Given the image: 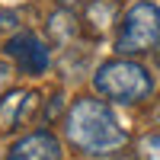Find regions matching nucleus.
<instances>
[{
    "instance_id": "nucleus-1",
    "label": "nucleus",
    "mask_w": 160,
    "mask_h": 160,
    "mask_svg": "<svg viewBox=\"0 0 160 160\" xmlns=\"http://www.w3.org/2000/svg\"><path fill=\"white\" fill-rule=\"evenodd\" d=\"M64 138L87 157H112L128 144V131L106 99L80 96L64 112Z\"/></svg>"
},
{
    "instance_id": "nucleus-2",
    "label": "nucleus",
    "mask_w": 160,
    "mask_h": 160,
    "mask_svg": "<svg viewBox=\"0 0 160 160\" xmlns=\"http://www.w3.org/2000/svg\"><path fill=\"white\" fill-rule=\"evenodd\" d=\"M93 87H96V93L102 99H109V102L138 106V102H144L154 93V80H151V74L144 71L138 61L115 58V61H106V64L96 68Z\"/></svg>"
},
{
    "instance_id": "nucleus-3",
    "label": "nucleus",
    "mask_w": 160,
    "mask_h": 160,
    "mask_svg": "<svg viewBox=\"0 0 160 160\" xmlns=\"http://www.w3.org/2000/svg\"><path fill=\"white\" fill-rule=\"evenodd\" d=\"M157 42H160V10L151 0H138L118 22L115 51L118 55H144V51L157 48Z\"/></svg>"
},
{
    "instance_id": "nucleus-4",
    "label": "nucleus",
    "mask_w": 160,
    "mask_h": 160,
    "mask_svg": "<svg viewBox=\"0 0 160 160\" xmlns=\"http://www.w3.org/2000/svg\"><path fill=\"white\" fill-rule=\"evenodd\" d=\"M42 96L35 90H10L0 96V135H10L22 125H29L38 115Z\"/></svg>"
},
{
    "instance_id": "nucleus-5",
    "label": "nucleus",
    "mask_w": 160,
    "mask_h": 160,
    "mask_svg": "<svg viewBox=\"0 0 160 160\" xmlns=\"http://www.w3.org/2000/svg\"><path fill=\"white\" fill-rule=\"evenodd\" d=\"M7 55L16 61V68H19L22 74H32V77L45 74V71H48V61H51L48 45H45L35 32H16V35L7 42Z\"/></svg>"
},
{
    "instance_id": "nucleus-6",
    "label": "nucleus",
    "mask_w": 160,
    "mask_h": 160,
    "mask_svg": "<svg viewBox=\"0 0 160 160\" xmlns=\"http://www.w3.org/2000/svg\"><path fill=\"white\" fill-rule=\"evenodd\" d=\"M10 160H61V141L51 131H29L13 141Z\"/></svg>"
},
{
    "instance_id": "nucleus-7",
    "label": "nucleus",
    "mask_w": 160,
    "mask_h": 160,
    "mask_svg": "<svg viewBox=\"0 0 160 160\" xmlns=\"http://www.w3.org/2000/svg\"><path fill=\"white\" fill-rule=\"evenodd\" d=\"M118 22V0H90L83 10V26L90 35H106Z\"/></svg>"
},
{
    "instance_id": "nucleus-8",
    "label": "nucleus",
    "mask_w": 160,
    "mask_h": 160,
    "mask_svg": "<svg viewBox=\"0 0 160 160\" xmlns=\"http://www.w3.org/2000/svg\"><path fill=\"white\" fill-rule=\"evenodd\" d=\"M48 32H51V38H55L58 45H64V42H71V38H77V32H80L77 16H74L68 7H58L55 13H51V19H48Z\"/></svg>"
},
{
    "instance_id": "nucleus-9",
    "label": "nucleus",
    "mask_w": 160,
    "mask_h": 160,
    "mask_svg": "<svg viewBox=\"0 0 160 160\" xmlns=\"http://www.w3.org/2000/svg\"><path fill=\"white\" fill-rule=\"evenodd\" d=\"M135 154L138 160H160V131H148L144 138H138Z\"/></svg>"
},
{
    "instance_id": "nucleus-10",
    "label": "nucleus",
    "mask_w": 160,
    "mask_h": 160,
    "mask_svg": "<svg viewBox=\"0 0 160 160\" xmlns=\"http://www.w3.org/2000/svg\"><path fill=\"white\" fill-rule=\"evenodd\" d=\"M13 26H16V13H13V10H3V13H0V32H10Z\"/></svg>"
},
{
    "instance_id": "nucleus-11",
    "label": "nucleus",
    "mask_w": 160,
    "mask_h": 160,
    "mask_svg": "<svg viewBox=\"0 0 160 160\" xmlns=\"http://www.w3.org/2000/svg\"><path fill=\"white\" fill-rule=\"evenodd\" d=\"M10 77H13V68H10V64H7L3 58H0V90H3V87L10 83Z\"/></svg>"
},
{
    "instance_id": "nucleus-12",
    "label": "nucleus",
    "mask_w": 160,
    "mask_h": 160,
    "mask_svg": "<svg viewBox=\"0 0 160 160\" xmlns=\"http://www.w3.org/2000/svg\"><path fill=\"white\" fill-rule=\"evenodd\" d=\"M55 3H58V7H68V10H71V7H77V3H83V0H55Z\"/></svg>"
},
{
    "instance_id": "nucleus-13",
    "label": "nucleus",
    "mask_w": 160,
    "mask_h": 160,
    "mask_svg": "<svg viewBox=\"0 0 160 160\" xmlns=\"http://www.w3.org/2000/svg\"><path fill=\"white\" fill-rule=\"evenodd\" d=\"M115 160H131V157H115ZM135 160H138V157H135Z\"/></svg>"
}]
</instances>
